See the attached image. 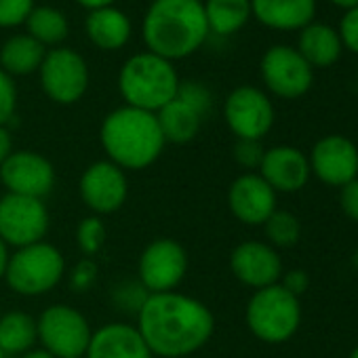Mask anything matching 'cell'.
<instances>
[{"label": "cell", "instance_id": "6da1fadb", "mask_svg": "<svg viewBox=\"0 0 358 358\" xmlns=\"http://www.w3.org/2000/svg\"><path fill=\"white\" fill-rule=\"evenodd\" d=\"M137 331L152 356L188 358L205 348L215 331V316L201 299L169 291L150 293L137 312Z\"/></svg>", "mask_w": 358, "mask_h": 358}, {"label": "cell", "instance_id": "7a4b0ae2", "mask_svg": "<svg viewBox=\"0 0 358 358\" xmlns=\"http://www.w3.org/2000/svg\"><path fill=\"white\" fill-rule=\"evenodd\" d=\"M141 34L148 51L166 62L190 57L211 34L205 5L201 0H154L145 11Z\"/></svg>", "mask_w": 358, "mask_h": 358}, {"label": "cell", "instance_id": "3957f363", "mask_svg": "<svg viewBox=\"0 0 358 358\" xmlns=\"http://www.w3.org/2000/svg\"><path fill=\"white\" fill-rule=\"evenodd\" d=\"M99 141L108 160L122 171L152 166L166 145L156 114L131 106L116 108L103 118Z\"/></svg>", "mask_w": 358, "mask_h": 358}, {"label": "cell", "instance_id": "277c9868", "mask_svg": "<svg viewBox=\"0 0 358 358\" xmlns=\"http://www.w3.org/2000/svg\"><path fill=\"white\" fill-rule=\"evenodd\" d=\"M179 76L173 62L150 51L137 53L124 62L118 74V91L124 106L156 114L177 97Z\"/></svg>", "mask_w": 358, "mask_h": 358}, {"label": "cell", "instance_id": "5b68a950", "mask_svg": "<svg viewBox=\"0 0 358 358\" xmlns=\"http://www.w3.org/2000/svg\"><path fill=\"white\" fill-rule=\"evenodd\" d=\"M64 276L66 257L55 245L47 241L15 249L5 272L9 289L24 297L47 295L64 280Z\"/></svg>", "mask_w": 358, "mask_h": 358}, {"label": "cell", "instance_id": "8992f818", "mask_svg": "<svg viewBox=\"0 0 358 358\" xmlns=\"http://www.w3.org/2000/svg\"><path fill=\"white\" fill-rule=\"evenodd\" d=\"M299 299L282 289L278 282L257 289L247 303V327L266 343L287 341L299 327Z\"/></svg>", "mask_w": 358, "mask_h": 358}, {"label": "cell", "instance_id": "52a82bcc", "mask_svg": "<svg viewBox=\"0 0 358 358\" xmlns=\"http://www.w3.org/2000/svg\"><path fill=\"white\" fill-rule=\"evenodd\" d=\"M36 331L43 350L55 358L85 356L93 335L87 316L68 303H53L43 310L36 318Z\"/></svg>", "mask_w": 358, "mask_h": 358}, {"label": "cell", "instance_id": "ba28073f", "mask_svg": "<svg viewBox=\"0 0 358 358\" xmlns=\"http://www.w3.org/2000/svg\"><path fill=\"white\" fill-rule=\"evenodd\" d=\"M38 74L45 95L59 106H72L80 101L89 89L87 62L78 51L68 47H55L47 51Z\"/></svg>", "mask_w": 358, "mask_h": 358}, {"label": "cell", "instance_id": "9c48e42d", "mask_svg": "<svg viewBox=\"0 0 358 358\" xmlns=\"http://www.w3.org/2000/svg\"><path fill=\"white\" fill-rule=\"evenodd\" d=\"M188 274V251L175 238H156L139 255L137 280L148 293L177 291Z\"/></svg>", "mask_w": 358, "mask_h": 358}, {"label": "cell", "instance_id": "30bf717a", "mask_svg": "<svg viewBox=\"0 0 358 358\" xmlns=\"http://www.w3.org/2000/svg\"><path fill=\"white\" fill-rule=\"evenodd\" d=\"M49 226L51 217L45 201L9 192L0 199V238L9 247L22 249L45 241Z\"/></svg>", "mask_w": 358, "mask_h": 358}, {"label": "cell", "instance_id": "8fae6325", "mask_svg": "<svg viewBox=\"0 0 358 358\" xmlns=\"http://www.w3.org/2000/svg\"><path fill=\"white\" fill-rule=\"evenodd\" d=\"M78 194L93 215H112L122 209L129 196L127 171L108 158L97 160L83 171L78 179Z\"/></svg>", "mask_w": 358, "mask_h": 358}, {"label": "cell", "instance_id": "7c38bea8", "mask_svg": "<svg viewBox=\"0 0 358 358\" xmlns=\"http://www.w3.org/2000/svg\"><path fill=\"white\" fill-rule=\"evenodd\" d=\"M0 182L9 194L45 201L55 186V166L41 152L13 150L0 166Z\"/></svg>", "mask_w": 358, "mask_h": 358}, {"label": "cell", "instance_id": "4fadbf2b", "mask_svg": "<svg viewBox=\"0 0 358 358\" xmlns=\"http://www.w3.org/2000/svg\"><path fill=\"white\" fill-rule=\"evenodd\" d=\"M224 118L238 139L262 141L274 124V106L262 89L245 85L226 97Z\"/></svg>", "mask_w": 358, "mask_h": 358}, {"label": "cell", "instance_id": "5bb4252c", "mask_svg": "<svg viewBox=\"0 0 358 358\" xmlns=\"http://www.w3.org/2000/svg\"><path fill=\"white\" fill-rule=\"evenodd\" d=\"M259 68L266 87L282 99H297L306 95L314 80L312 66L297 49L285 45L270 47L264 53Z\"/></svg>", "mask_w": 358, "mask_h": 358}, {"label": "cell", "instance_id": "9a60e30c", "mask_svg": "<svg viewBox=\"0 0 358 358\" xmlns=\"http://www.w3.org/2000/svg\"><path fill=\"white\" fill-rule=\"evenodd\" d=\"M310 171L329 186H345L358 175V150L341 135L322 137L310 156Z\"/></svg>", "mask_w": 358, "mask_h": 358}, {"label": "cell", "instance_id": "2e32d148", "mask_svg": "<svg viewBox=\"0 0 358 358\" xmlns=\"http://www.w3.org/2000/svg\"><path fill=\"white\" fill-rule=\"evenodd\" d=\"M228 205L238 222L247 226H264L276 211V192L262 175L245 173L232 182L228 190Z\"/></svg>", "mask_w": 358, "mask_h": 358}, {"label": "cell", "instance_id": "e0dca14e", "mask_svg": "<svg viewBox=\"0 0 358 358\" xmlns=\"http://www.w3.org/2000/svg\"><path fill=\"white\" fill-rule=\"evenodd\" d=\"M230 270L243 285L257 291L278 282L282 274V262L270 245L247 241L232 251Z\"/></svg>", "mask_w": 358, "mask_h": 358}, {"label": "cell", "instance_id": "ac0fdd59", "mask_svg": "<svg viewBox=\"0 0 358 358\" xmlns=\"http://www.w3.org/2000/svg\"><path fill=\"white\" fill-rule=\"evenodd\" d=\"M259 175L274 192H297L310 179V160L297 148L276 145L266 150Z\"/></svg>", "mask_w": 358, "mask_h": 358}, {"label": "cell", "instance_id": "d6986e66", "mask_svg": "<svg viewBox=\"0 0 358 358\" xmlns=\"http://www.w3.org/2000/svg\"><path fill=\"white\" fill-rule=\"evenodd\" d=\"M85 358H154L135 324L108 322L93 331Z\"/></svg>", "mask_w": 358, "mask_h": 358}, {"label": "cell", "instance_id": "ffe728a7", "mask_svg": "<svg viewBox=\"0 0 358 358\" xmlns=\"http://www.w3.org/2000/svg\"><path fill=\"white\" fill-rule=\"evenodd\" d=\"M316 0H251V15L272 30H301L314 22Z\"/></svg>", "mask_w": 358, "mask_h": 358}, {"label": "cell", "instance_id": "44dd1931", "mask_svg": "<svg viewBox=\"0 0 358 358\" xmlns=\"http://www.w3.org/2000/svg\"><path fill=\"white\" fill-rule=\"evenodd\" d=\"M85 32L97 49L118 51L129 43L133 26L124 11L116 7H103L89 11L85 20Z\"/></svg>", "mask_w": 358, "mask_h": 358}, {"label": "cell", "instance_id": "7402d4cb", "mask_svg": "<svg viewBox=\"0 0 358 358\" xmlns=\"http://www.w3.org/2000/svg\"><path fill=\"white\" fill-rule=\"evenodd\" d=\"M341 49H343V43L339 38V32L333 30L331 26L312 22L306 28H301L297 51L312 68L333 66L339 59Z\"/></svg>", "mask_w": 358, "mask_h": 358}, {"label": "cell", "instance_id": "603a6c76", "mask_svg": "<svg viewBox=\"0 0 358 358\" xmlns=\"http://www.w3.org/2000/svg\"><path fill=\"white\" fill-rule=\"evenodd\" d=\"M156 120L166 143L184 145L199 135L205 116L199 114L194 108H190L186 101L175 97L173 101H169L164 108L156 112Z\"/></svg>", "mask_w": 358, "mask_h": 358}, {"label": "cell", "instance_id": "cb8c5ba5", "mask_svg": "<svg viewBox=\"0 0 358 358\" xmlns=\"http://www.w3.org/2000/svg\"><path fill=\"white\" fill-rule=\"evenodd\" d=\"M47 49L28 34L11 36L0 49V70L9 76H28L38 72Z\"/></svg>", "mask_w": 358, "mask_h": 358}, {"label": "cell", "instance_id": "d4e9b609", "mask_svg": "<svg viewBox=\"0 0 358 358\" xmlns=\"http://www.w3.org/2000/svg\"><path fill=\"white\" fill-rule=\"evenodd\" d=\"M38 341L36 318L28 312L13 310L0 316V350L5 356H22Z\"/></svg>", "mask_w": 358, "mask_h": 358}, {"label": "cell", "instance_id": "484cf974", "mask_svg": "<svg viewBox=\"0 0 358 358\" xmlns=\"http://www.w3.org/2000/svg\"><path fill=\"white\" fill-rule=\"evenodd\" d=\"M203 5L209 32L217 36L241 32L251 17V0H207Z\"/></svg>", "mask_w": 358, "mask_h": 358}, {"label": "cell", "instance_id": "4316f807", "mask_svg": "<svg viewBox=\"0 0 358 358\" xmlns=\"http://www.w3.org/2000/svg\"><path fill=\"white\" fill-rule=\"evenodd\" d=\"M26 28H28V36H32L36 43H41L45 49L47 47H57L62 45L68 34H70V24L68 17L49 5L43 7H34L32 13L26 20Z\"/></svg>", "mask_w": 358, "mask_h": 358}, {"label": "cell", "instance_id": "83f0119b", "mask_svg": "<svg viewBox=\"0 0 358 358\" xmlns=\"http://www.w3.org/2000/svg\"><path fill=\"white\" fill-rule=\"evenodd\" d=\"M266 236L274 247H293L299 241V220L289 211H274L266 220Z\"/></svg>", "mask_w": 358, "mask_h": 358}, {"label": "cell", "instance_id": "f1b7e54d", "mask_svg": "<svg viewBox=\"0 0 358 358\" xmlns=\"http://www.w3.org/2000/svg\"><path fill=\"white\" fill-rule=\"evenodd\" d=\"M76 243L85 257H93L103 249L106 243V226L99 215L85 217L76 228Z\"/></svg>", "mask_w": 358, "mask_h": 358}, {"label": "cell", "instance_id": "f546056e", "mask_svg": "<svg viewBox=\"0 0 358 358\" xmlns=\"http://www.w3.org/2000/svg\"><path fill=\"white\" fill-rule=\"evenodd\" d=\"M148 291L143 289V285L139 280H122L112 289V301L118 310L127 312V314H135L141 310L143 301L148 299Z\"/></svg>", "mask_w": 358, "mask_h": 358}, {"label": "cell", "instance_id": "4dcf8cb0", "mask_svg": "<svg viewBox=\"0 0 358 358\" xmlns=\"http://www.w3.org/2000/svg\"><path fill=\"white\" fill-rule=\"evenodd\" d=\"M177 97L186 101L190 108H194L199 114L207 116L213 108V95L211 91L196 83V80H188V83H179V89H177Z\"/></svg>", "mask_w": 358, "mask_h": 358}, {"label": "cell", "instance_id": "1f68e13d", "mask_svg": "<svg viewBox=\"0 0 358 358\" xmlns=\"http://www.w3.org/2000/svg\"><path fill=\"white\" fill-rule=\"evenodd\" d=\"M34 7V0H0V28H17L20 24H26Z\"/></svg>", "mask_w": 358, "mask_h": 358}, {"label": "cell", "instance_id": "d6a6232c", "mask_svg": "<svg viewBox=\"0 0 358 358\" xmlns=\"http://www.w3.org/2000/svg\"><path fill=\"white\" fill-rule=\"evenodd\" d=\"M17 110V87L15 78L0 70V127H7Z\"/></svg>", "mask_w": 358, "mask_h": 358}, {"label": "cell", "instance_id": "836d02e7", "mask_svg": "<svg viewBox=\"0 0 358 358\" xmlns=\"http://www.w3.org/2000/svg\"><path fill=\"white\" fill-rule=\"evenodd\" d=\"M264 154L266 150L257 139H236L234 143V160L245 169H259Z\"/></svg>", "mask_w": 358, "mask_h": 358}, {"label": "cell", "instance_id": "e575fe53", "mask_svg": "<svg viewBox=\"0 0 358 358\" xmlns=\"http://www.w3.org/2000/svg\"><path fill=\"white\" fill-rule=\"evenodd\" d=\"M97 280V266L91 257H85L83 262H78L74 268H72V274H70V285L76 293H85L89 291Z\"/></svg>", "mask_w": 358, "mask_h": 358}, {"label": "cell", "instance_id": "d590c367", "mask_svg": "<svg viewBox=\"0 0 358 358\" xmlns=\"http://www.w3.org/2000/svg\"><path fill=\"white\" fill-rule=\"evenodd\" d=\"M337 32H339V38H341L343 47L358 53V7L345 11V15L339 22Z\"/></svg>", "mask_w": 358, "mask_h": 358}, {"label": "cell", "instance_id": "8d00e7d4", "mask_svg": "<svg viewBox=\"0 0 358 358\" xmlns=\"http://www.w3.org/2000/svg\"><path fill=\"white\" fill-rule=\"evenodd\" d=\"M341 209L350 220L358 222V179L341 188Z\"/></svg>", "mask_w": 358, "mask_h": 358}, {"label": "cell", "instance_id": "74e56055", "mask_svg": "<svg viewBox=\"0 0 358 358\" xmlns=\"http://www.w3.org/2000/svg\"><path fill=\"white\" fill-rule=\"evenodd\" d=\"M308 285H310V278H308V274H306L303 270H291L289 274H285L280 287L287 289L291 295L299 297V295L308 289Z\"/></svg>", "mask_w": 358, "mask_h": 358}, {"label": "cell", "instance_id": "f35d334b", "mask_svg": "<svg viewBox=\"0 0 358 358\" xmlns=\"http://www.w3.org/2000/svg\"><path fill=\"white\" fill-rule=\"evenodd\" d=\"M13 154V137L7 127H0V166Z\"/></svg>", "mask_w": 358, "mask_h": 358}, {"label": "cell", "instance_id": "ab89813d", "mask_svg": "<svg viewBox=\"0 0 358 358\" xmlns=\"http://www.w3.org/2000/svg\"><path fill=\"white\" fill-rule=\"evenodd\" d=\"M9 257H11V251H9V245L0 238V278H5V272H7V264H9Z\"/></svg>", "mask_w": 358, "mask_h": 358}, {"label": "cell", "instance_id": "60d3db41", "mask_svg": "<svg viewBox=\"0 0 358 358\" xmlns=\"http://www.w3.org/2000/svg\"><path fill=\"white\" fill-rule=\"evenodd\" d=\"M76 3L89 11H95V9H103V7H112L114 0H76Z\"/></svg>", "mask_w": 358, "mask_h": 358}, {"label": "cell", "instance_id": "b9f144b4", "mask_svg": "<svg viewBox=\"0 0 358 358\" xmlns=\"http://www.w3.org/2000/svg\"><path fill=\"white\" fill-rule=\"evenodd\" d=\"M20 358H55L53 354H49L47 350H43V348H32L30 352H26V354H22Z\"/></svg>", "mask_w": 358, "mask_h": 358}, {"label": "cell", "instance_id": "7bdbcfd3", "mask_svg": "<svg viewBox=\"0 0 358 358\" xmlns=\"http://www.w3.org/2000/svg\"><path fill=\"white\" fill-rule=\"evenodd\" d=\"M333 5H337V7H341V9H345V11H350V9H354V7H358V0H331Z\"/></svg>", "mask_w": 358, "mask_h": 358}, {"label": "cell", "instance_id": "ee69618b", "mask_svg": "<svg viewBox=\"0 0 358 358\" xmlns=\"http://www.w3.org/2000/svg\"><path fill=\"white\" fill-rule=\"evenodd\" d=\"M350 358H358V348H356V350L352 352V356H350Z\"/></svg>", "mask_w": 358, "mask_h": 358}, {"label": "cell", "instance_id": "f6af8a7d", "mask_svg": "<svg viewBox=\"0 0 358 358\" xmlns=\"http://www.w3.org/2000/svg\"><path fill=\"white\" fill-rule=\"evenodd\" d=\"M0 358H7V356H5V352H3V350H0Z\"/></svg>", "mask_w": 358, "mask_h": 358}, {"label": "cell", "instance_id": "bcb514c9", "mask_svg": "<svg viewBox=\"0 0 358 358\" xmlns=\"http://www.w3.org/2000/svg\"><path fill=\"white\" fill-rule=\"evenodd\" d=\"M74 358H85V356H74Z\"/></svg>", "mask_w": 358, "mask_h": 358}, {"label": "cell", "instance_id": "7dc6e473", "mask_svg": "<svg viewBox=\"0 0 358 358\" xmlns=\"http://www.w3.org/2000/svg\"><path fill=\"white\" fill-rule=\"evenodd\" d=\"M0 316H3V312H0Z\"/></svg>", "mask_w": 358, "mask_h": 358}]
</instances>
